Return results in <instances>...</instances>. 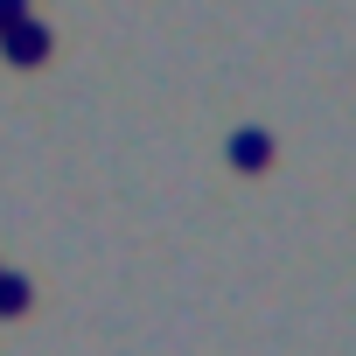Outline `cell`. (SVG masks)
Returning a JSON list of instances; mask_svg holds the SVG:
<instances>
[{"label": "cell", "instance_id": "1", "mask_svg": "<svg viewBox=\"0 0 356 356\" xmlns=\"http://www.w3.org/2000/svg\"><path fill=\"white\" fill-rule=\"evenodd\" d=\"M0 56H8L15 70H35L42 56H49V29L29 15V22H15V29H0Z\"/></svg>", "mask_w": 356, "mask_h": 356}, {"label": "cell", "instance_id": "2", "mask_svg": "<svg viewBox=\"0 0 356 356\" xmlns=\"http://www.w3.org/2000/svg\"><path fill=\"white\" fill-rule=\"evenodd\" d=\"M266 161H273V140H266V133H238V140H231V168L252 175V168H266Z\"/></svg>", "mask_w": 356, "mask_h": 356}, {"label": "cell", "instance_id": "3", "mask_svg": "<svg viewBox=\"0 0 356 356\" xmlns=\"http://www.w3.org/2000/svg\"><path fill=\"white\" fill-rule=\"evenodd\" d=\"M29 300H35V286H29L22 273H0V314L15 321V314H29Z\"/></svg>", "mask_w": 356, "mask_h": 356}, {"label": "cell", "instance_id": "4", "mask_svg": "<svg viewBox=\"0 0 356 356\" xmlns=\"http://www.w3.org/2000/svg\"><path fill=\"white\" fill-rule=\"evenodd\" d=\"M35 15V0H0V29H15V22H29Z\"/></svg>", "mask_w": 356, "mask_h": 356}]
</instances>
